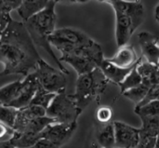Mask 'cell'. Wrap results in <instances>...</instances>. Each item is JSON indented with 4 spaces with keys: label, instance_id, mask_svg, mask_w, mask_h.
Instances as JSON below:
<instances>
[{
    "label": "cell",
    "instance_id": "obj_5",
    "mask_svg": "<svg viewBox=\"0 0 159 148\" xmlns=\"http://www.w3.org/2000/svg\"><path fill=\"white\" fill-rule=\"evenodd\" d=\"M81 113L82 110L77 106L74 95L67 94L65 91L56 94L47 108V116L60 123L76 122Z\"/></svg>",
    "mask_w": 159,
    "mask_h": 148
},
{
    "label": "cell",
    "instance_id": "obj_31",
    "mask_svg": "<svg viewBox=\"0 0 159 148\" xmlns=\"http://www.w3.org/2000/svg\"><path fill=\"white\" fill-rule=\"evenodd\" d=\"M34 148H61L60 146H58L57 145L53 144L52 142L44 139V138H40L37 143L33 146Z\"/></svg>",
    "mask_w": 159,
    "mask_h": 148
},
{
    "label": "cell",
    "instance_id": "obj_18",
    "mask_svg": "<svg viewBox=\"0 0 159 148\" xmlns=\"http://www.w3.org/2000/svg\"><path fill=\"white\" fill-rule=\"evenodd\" d=\"M96 140H97V143H98L100 148L116 147L114 122H108V123L102 124L97 131Z\"/></svg>",
    "mask_w": 159,
    "mask_h": 148
},
{
    "label": "cell",
    "instance_id": "obj_40",
    "mask_svg": "<svg viewBox=\"0 0 159 148\" xmlns=\"http://www.w3.org/2000/svg\"><path fill=\"white\" fill-rule=\"evenodd\" d=\"M158 45H159V41H158Z\"/></svg>",
    "mask_w": 159,
    "mask_h": 148
},
{
    "label": "cell",
    "instance_id": "obj_14",
    "mask_svg": "<svg viewBox=\"0 0 159 148\" xmlns=\"http://www.w3.org/2000/svg\"><path fill=\"white\" fill-rule=\"evenodd\" d=\"M44 116H47V110L41 106L30 104L24 108L19 109L13 126V130L15 132H22L26 128L28 123L34 118Z\"/></svg>",
    "mask_w": 159,
    "mask_h": 148
},
{
    "label": "cell",
    "instance_id": "obj_27",
    "mask_svg": "<svg viewBox=\"0 0 159 148\" xmlns=\"http://www.w3.org/2000/svg\"><path fill=\"white\" fill-rule=\"evenodd\" d=\"M157 136H152L140 132V138L137 148H155L157 145Z\"/></svg>",
    "mask_w": 159,
    "mask_h": 148
},
{
    "label": "cell",
    "instance_id": "obj_2",
    "mask_svg": "<svg viewBox=\"0 0 159 148\" xmlns=\"http://www.w3.org/2000/svg\"><path fill=\"white\" fill-rule=\"evenodd\" d=\"M56 1L50 0L48 6L43 10L32 16L23 22L34 45L44 49L51 57V59L55 62L58 69H60L66 75H69V71L63 66L60 59L55 55L48 41V36L56 30Z\"/></svg>",
    "mask_w": 159,
    "mask_h": 148
},
{
    "label": "cell",
    "instance_id": "obj_37",
    "mask_svg": "<svg viewBox=\"0 0 159 148\" xmlns=\"http://www.w3.org/2000/svg\"><path fill=\"white\" fill-rule=\"evenodd\" d=\"M57 3L58 2H67V3H74V0H54Z\"/></svg>",
    "mask_w": 159,
    "mask_h": 148
},
{
    "label": "cell",
    "instance_id": "obj_3",
    "mask_svg": "<svg viewBox=\"0 0 159 148\" xmlns=\"http://www.w3.org/2000/svg\"><path fill=\"white\" fill-rule=\"evenodd\" d=\"M109 82L100 67L89 73L78 76L75 92L73 94L77 106L83 111L92 101L104 92Z\"/></svg>",
    "mask_w": 159,
    "mask_h": 148
},
{
    "label": "cell",
    "instance_id": "obj_32",
    "mask_svg": "<svg viewBox=\"0 0 159 148\" xmlns=\"http://www.w3.org/2000/svg\"><path fill=\"white\" fill-rule=\"evenodd\" d=\"M22 0H3L4 5L7 8V11L10 13L12 10H17V8L20 6Z\"/></svg>",
    "mask_w": 159,
    "mask_h": 148
},
{
    "label": "cell",
    "instance_id": "obj_39",
    "mask_svg": "<svg viewBox=\"0 0 159 148\" xmlns=\"http://www.w3.org/2000/svg\"><path fill=\"white\" fill-rule=\"evenodd\" d=\"M25 148H34V147H33V146H32V147H25Z\"/></svg>",
    "mask_w": 159,
    "mask_h": 148
},
{
    "label": "cell",
    "instance_id": "obj_11",
    "mask_svg": "<svg viewBox=\"0 0 159 148\" xmlns=\"http://www.w3.org/2000/svg\"><path fill=\"white\" fill-rule=\"evenodd\" d=\"M138 41L143 57L153 64L159 63L158 37L149 32H142L138 35Z\"/></svg>",
    "mask_w": 159,
    "mask_h": 148
},
{
    "label": "cell",
    "instance_id": "obj_15",
    "mask_svg": "<svg viewBox=\"0 0 159 148\" xmlns=\"http://www.w3.org/2000/svg\"><path fill=\"white\" fill-rule=\"evenodd\" d=\"M107 60L119 67L130 68L140 62L142 58H138L137 53L132 46L125 45L119 48L118 51L115 54L114 57Z\"/></svg>",
    "mask_w": 159,
    "mask_h": 148
},
{
    "label": "cell",
    "instance_id": "obj_33",
    "mask_svg": "<svg viewBox=\"0 0 159 148\" xmlns=\"http://www.w3.org/2000/svg\"><path fill=\"white\" fill-rule=\"evenodd\" d=\"M0 148H15L9 140L0 141Z\"/></svg>",
    "mask_w": 159,
    "mask_h": 148
},
{
    "label": "cell",
    "instance_id": "obj_7",
    "mask_svg": "<svg viewBox=\"0 0 159 148\" xmlns=\"http://www.w3.org/2000/svg\"><path fill=\"white\" fill-rule=\"evenodd\" d=\"M77 129V122L60 123L54 122L49 124L41 133L40 137L47 139L58 146L61 147L73 136Z\"/></svg>",
    "mask_w": 159,
    "mask_h": 148
},
{
    "label": "cell",
    "instance_id": "obj_22",
    "mask_svg": "<svg viewBox=\"0 0 159 148\" xmlns=\"http://www.w3.org/2000/svg\"><path fill=\"white\" fill-rule=\"evenodd\" d=\"M143 60V59H142ZM141 60V61H142ZM139 63V62H138ZM138 63L132 68V70L129 72V74L125 77V79L120 82L118 84L119 88H120V92L121 94H123L125 91H127L128 90L133 89L137 86H139L140 84H142L143 82V77L142 76L139 74L138 70H137V65Z\"/></svg>",
    "mask_w": 159,
    "mask_h": 148
},
{
    "label": "cell",
    "instance_id": "obj_12",
    "mask_svg": "<svg viewBox=\"0 0 159 148\" xmlns=\"http://www.w3.org/2000/svg\"><path fill=\"white\" fill-rule=\"evenodd\" d=\"M60 61L61 62H63L65 63L70 64L75 70L78 76L89 73L94 69H96L97 67H99L98 64L93 60L81 53L79 51V49H77L75 52L71 54L61 55Z\"/></svg>",
    "mask_w": 159,
    "mask_h": 148
},
{
    "label": "cell",
    "instance_id": "obj_20",
    "mask_svg": "<svg viewBox=\"0 0 159 148\" xmlns=\"http://www.w3.org/2000/svg\"><path fill=\"white\" fill-rule=\"evenodd\" d=\"M21 85V80H16L0 88V106H8L15 99L19 89Z\"/></svg>",
    "mask_w": 159,
    "mask_h": 148
},
{
    "label": "cell",
    "instance_id": "obj_41",
    "mask_svg": "<svg viewBox=\"0 0 159 148\" xmlns=\"http://www.w3.org/2000/svg\"><path fill=\"white\" fill-rule=\"evenodd\" d=\"M158 65H159V63H158Z\"/></svg>",
    "mask_w": 159,
    "mask_h": 148
},
{
    "label": "cell",
    "instance_id": "obj_4",
    "mask_svg": "<svg viewBox=\"0 0 159 148\" xmlns=\"http://www.w3.org/2000/svg\"><path fill=\"white\" fill-rule=\"evenodd\" d=\"M48 41L55 47L61 55H68L75 52L77 49L88 46L94 42L85 33L73 28L56 29L49 36Z\"/></svg>",
    "mask_w": 159,
    "mask_h": 148
},
{
    "label": "cell",
    "instance_id": "obj_24",
    "mask_svg": "<svg viewBox=\"0 0 159 148\" xmlns=\"http://www.w3.org/2000/svg\"><path fill=\"white\" fill-rule=\"evenodd\" d=\"M141 119H142V127L140 128V132L157 137L159 134V118L141 117Z\"/></svg>",
    "mask_w": 159,
    "mask_h": 148
},
{
    "label": "cell",
    "instance_id": "obj_25",
    "mask_svg": "<svg viewBox=\"0 0 159 148\" xmlns=\"http://www.w3.org/2000/svg\"><path fill=\"white\" fill-rule=\"evenodd\" d=\"M134 111L140 118L141 117L159 118V100L151 101L142 106H136Z\"/></svg>",
    "mask_w": 159,
    "mask_h": 148
},
{
    "label": "cell",
    "instance_id": "obj_9",
    "mask_svg": "<svg viewBox=\"0 0 159 148\" xmlns=\"http://www.w3.org/2000/svg\"><path fill=\"white\" fill-rule=\"evenodd\" d=\"M114 127H115L116 147H137L140 138V129H136L121 121H115Z\"/></svg>",
    "mask_w": 159,
    "mask_h": 148
},
{
    "label": "cell",
    "instance_id": "obj_36",
    "mask_svg": "<svg viewBox=\"0 0 159 148\" xmlns=\"http://www.w3.org/2000/svg\"><path fill=\"white\" fill-rule=\"evenodd\" d=\"M97 1H99V2H103V3H108V4L112 5V4H114L116 1H117V0H97Z\"/></svg>",
    "mask_w": 159,
    "mask_h": 148
},
{
    "label": "cell",
    "instance_id": "obj_10",
    "mask_svg": "<svg viewBox=\"0 0 159 148\" xmlns=\"http://www.w3.org/2000/svg\"><path fill=\"white\" fill-rule=\"evenodd\" d=\"M111 6L113 7L114 10H119L129 16L135 31L144 21V7L141 0H117Z\"/></svg>",
    "mask_w": 159,
    "mask_h": 148
},
{
    "label": "cell",
    "instance_id": "obj_35",
    "mask_svg": "<svg viewBox=\"0 0 159 148\" xmlns=\"http://www.w3.org/2000/svg\"><path fill=\"white\" fill-rule=\"evenodd\" d=\"M155 16H156V19H157V21H158V23H159V3H158V5L157 6V7H156Z\"/></svg>",
    "mask_w": 159,
    "mask_h": 148
},
{
    "label": "cell",
    "instance_id": "obj_8",
    "mask_svg": "<svg viewBox=\"0 0 159 148\" xmlns=\"http://www.w3.org/2000/svg\"><path fill=\"white\" fill-rule=\"evenodd\" d=\"M39 85L40 84L36 78L34 72L28 74L21 80V85L19 89V91L15 99L9 104L8 106L14 107L19 110L30 105Z\"/></svg>",
    "mask_w": 159,
    "mask_h": 148
},
{
    "label": "cell",
    "instance_id": "obj_21",
    "mask_svg": "<svg viewBox=\"0 0 159 148\" xmlns=\"http://www.w3.org/2000/svg\"><path fill=\"white\" fill-rule=\"evenodd\" d=\"M151 86L152 85L148 81L143 80L142 84H140L139 86H137L133 89L128 90L127 91H125L123 93V95L125 97H127L128 99H129L131 102H133L137 105L140 103H142V101L145 98Z\"/></svg>",
    "mask_w": 159,
    "mask_h": 148
},
{
    "label": "cell",
    "instance_id": "obj_16",
    "mask_svg": "<svg viewBox=\"0 0 159 148\" xmlns=\"http://www.w3.org/2000/svg\"><path fill=\"white\" fill-rule=\"evenodd\" d=\"M133 67L122 68V67H119V66L116 65L115 63L109 62L105 58L100 64V68L102 71V73L104 74V76H106V78L110 82H114L117 85L125 79V77L129 74V72L132 70Z\"/></svg>",
    "mask_w": 159,
    "mask_h": 148
},
{
    "label": "cell",
    "instance_id": "obj_17",
    "mask_svg": "<svg viewBox=\"0 0 159 148\" xmlns=\"http://www.w3.org/2000/svg\"><path fill=\"white\" fill-rule=\"evenodd\" d=\"M50 0H22L20 6L17 8L19 16L23 21L43 10Z\"/></svg>",
    "mask_w": 159,
    "mask_h": 148
},
{
    "label": "cell",
    "instance_id": "obj_13",
    "mask_svg": "<svg viewBox=\"0 0 159 148\" xmlns=\"http://www.w3.org/2000/svg\"><path fill=\"white\" fill-rule=\"evenodd\" d=\"M116 13V39L117 46L123 47L128 44L132 34L135 32L132 21L126 13L115 10Z\"/></svg>",
    "mask_w": 159,
    "mask_h": 148
},
{
    "label": "cell",
    "instance_id": "obj_23",
    "mask_svg": "<svg viewBox=\"0 0 159 148\" xmlns=\"http://www.w3.org/2000/svg\"><path fill=\"white\" fill-rule=\"evenodd\" d=\"M55 96H56L55 93H52V92L46 90L41 85H39V87H38V89H37V90H36V92H35V94H34L30 104L41 106L47 110V108L49 106V104H51V102Z\"/></svg>",
    "mask_w": 159,
    "mask_h": 148
},
{
    "label": "cell",
    "instance_id": "obj_28",
    "mask_svg": "<svg viewBox=\"0 0 159 148\" xmlns=\"http://www.w3.org/2000/svg\"><path fill=\"white\" fill-rule=\"evenodd\" d=\"M113 118V110L109 106H101L98 108L96 112V118L97 120L102 123H108L111 122V119Z\"/></svg>",
    "mask_w": 159,
    "mask_h": 148
},
{
    "label": "cell",
    "instance_id": "obj_38",
    "mask_svg": "<svg viewBox=\"0 0 159 148\" xmlns=\"http://www.w3.org/2000/svg\"><path fill=\"white\" fill-rule=\"evenodd\" d=\"M89 0H74V3H86Z\"/></svg>",
    "mask_w": 159,
    "mask_h": 148
},
{
    "label": "cell",
    "instance_id": "obj_6",
    "mask_svg": "<svg viewBox=\"0 0 159 148\" xmlns=\"http://www.w3.org/2000/svg\"><path fill=\"white\" fill-rule=\"evenodd\" d=\"M34 74L39 84L48 91L58 94L64 92L67 85L66 74L54 68L42 58L38 61Z\"/></svg>",
    "mask_w": 159,
    "mask_h": 148
},
{
    "label": "cell",
    "instance_id": "obj_29",
    "mask_svg": "<svg viewBox=\"0 0 159 148\" xmlns=\"http://www.w3.org/2000/svg\"><path fill=\"white\" fill-rule=\"evenodd\" d=\"M14 130L13 128L7 126V124L3 123L2 121H0V140L5 141V140H9L11 138V136L14 133Z\"/></svg>",
    "mask_w": 159,
    "mask_h": 148
},
{
    "label": "cell",
    "instance_id": "obj_1",
    "mask_svg": "<svg viewBox=\"0 0 159 148\" xmlns=\"http://www.w3.org/2000/svg\"><path fill=\"white\" fill-rule=\"evenodd\" d=\"M41 59L23 21H9L0 39V62L3 70L0 77L8 75L26 76L35 70Z\"/></svg>",
    "mask_w": 159,
    "mask_h": 148
},
{
    "label": "cell",
    "instance_id": "obj_26",
    "mask_svg": "<svg viewBox=\"0 0 159 148\" xmlns=\"http://www.w3.org/2000/svg\"><path fill=\"white\" fill-rule=\"evenodd\" d=\"M18 109L11 106H0V121L13 128Z\"/></svg>",
    "mask_w": 159,
    "mask_h": 148
},
{
    "label": "cell",
    "instance_id": "obj_30",
    "mask_svg": "<svg viewBox=\"0 0 159 148\" xmlns=\"http://www.w3.org/2000/svg\"><path fill=\"white\" fill-rule=\"evenodd\" d=\"M11 17H10V13L9 12H2L0 13V39L5 32V30L7 29L9 21H11Z\"/></svg>",
    "mask_w": 159,
    "mask_h": 148
},
{
    "label": "cell",
    "instance_id": "obj_34",
    "mask_svg": "<svg viewBox=\"0 0 159 148\" xmlns=\"http://www.w3.org/2000/svg\"><path fill=\"white\" fill-rule=\"evenodd\" d=\"M2 12H7V8L4 5L3 0H0V13H2Z\"/></svg>",
    "mask_w": 159,
    "mask_h": 148
},
{
    "label": "cell",
    "instance_id": "obj_19",
    "mask_svg": "<svg viewBox=\"0 0 159 148\" xmlns=\"http://www.w3.org/2000/svg\"><path fill=\"white\" fill-rule=\"evenodd\" d=\"M40 138V135L32 134L26 132H14L9 141L15 148H25L34 146Z\"/></svg>",
    "mask_w": 159,
    "mask_h": 148
}]
</instances>
